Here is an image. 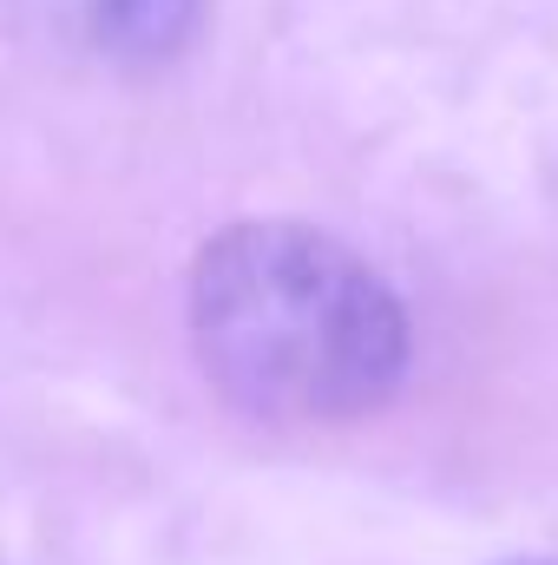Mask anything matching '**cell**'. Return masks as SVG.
<instances>
[{
	"instance_id": "cell-1",
	"label": "cell",
	"mask_w": 558,
	"mask_h": 565,
	"mask_svg": "<svg viewBox=\"0 0 558 565\" xmlns=\"http://www.w3.org/2000/svg\"><path fill=\"white\" fill-rule=\"evenodd\" d=\"M191 342L217 395L270 427L375 415L408 375L388 277L309 224H230L191 264Z\"/></svg>"
},
{
	"instance_id": "cell-2",
	"label": "cell",
	"mask_w": 558,
	"mask_h": 565,
	"mask_svg": "<svg viewBox=\"0 0 558 565\" xmlns=\"http://www.w3.org/2000/svg\"><path fill=\"white\" fill-rule=\"evenodd\" d=\"M13 7L40 40L112 73H151L178 60L204 20V0H13Z\"/></svg>"
}]
</instances>
